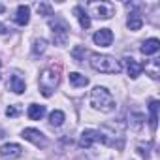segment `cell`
Listing matches in <instances>:
<instances>
[{
  "instance_id": "cell-15",
  "label": "cell",
  "mask_w": 160,
  "mask_h": 160,
  "mask_svg": "<svg viewBox=\"0 0 160 160\" xmlns=\"http://www.w3.org/2000/svg\"><path fill=\"white\" fill-rule=\"evenodd\" d=\"M128 28L130 30H139L141 28V25H143V19H141V13L139 12H132L130 15H128Z\"/></svg>"
},
{
  "instance_id": "cell-14",
  "label": "cell",
  "mask_w": 160,
  "mask_h": 160,
  "mask_svg": "<svg viewBox=\"0 0 160 160\" xmlns=\"http://www.w3.org/2000/svg\"><path fill=\"white\" fill-rule=\"evenodd\" d=\"M73 13H75L77 21H79V25H81V28H89L91 27V17H89V13L81 6H75L73 8Z\"/></svg>"
},
{
  "instance_id": "cell-23",
  "label": "cell",
  "mask_w": 160,
  "mask_h": 160,
  "mask_svg": "<svg viewBox=\"0 0 160 160\" xmlns=\"http://www.w3.org/2000/svg\"><path fill=\"white\" fill-rule=\"evenodd\" d=\"M19 111H21V109H19L17 106H10V108L6 109V115H8V117H17Z\"/></svg>"
},
{
  "instance_id": "cell-10",
  "label": "cell",
  "mask_w": 160,
  "mask_h": 160,
  "mask_svg": "<svg viewBox=\"0 0 160 160\" xmlns=\"http://www.w3.org/2000/svg\"><path fill=\"white\" fill-rule=\"evenodd\" d=\"M8 89L13 91L15 94H23L25 89H27V85H25V81H23L19 75H12V77H10V81H8Z\"/></svg>"
},
{
  "instance_id": "cell-3",
  "label": "cell",
  "mask_w": 160,
  "mask_h": 160,
  "mask_svg": "<svg viewBox=\"0 0 160 160\" xmlns=\"http://www.w3.org/2000/svg\"><path fill=\"white\" fill-rule=\"evenodd\" d=\"M58 73L60 68L58 66H49L40 73V91L43 96H51L55 87L58 85Z\"/></svg>"
},
{
  "instance_id": "cell-2",
  "label": "cell",
  "mask_w": 160,
  "mask_h": 160,
  "mask_svg": "<svg viewBox=\"0 0 160 160\" xmlns=\"http://www.w3.org/2000/svg\"><path fill=\"white\" fill-rule=\"evenodd\" d=\"M91 104H92V108H96L104 113H109L115 109V100L106 87H94L91 91Z\"/></svg>"
},
{
  "instance_id": "cell-18",
  "label": "cell",
  "mask_w": 160,
  "mask_h": 160,
  "mask_svg": "<svg viewBox=\"0 0 160 160\" xmlns=\"http://www.w3.org/2000/svg\"><path fill=\"white\" fill-rule=\"evenodd\" d=\"M68 77H70V83L73 87H85V85H89V79L85 75H81V73H77V72H72Z\"/></svg>"
},
{
  "instance_id": "cell-5",
  "label": "cell",
  "mask_w": 160,
  "mask_h": 160,
  "mask_svg": "<svg viewBox=\"0 0 160 160\" xmlns=\"http://www.w3.org/2000/svg\"><path fill=\"white\" fill-rule=\"evenodd\" d=\"M96 141L106 143V138H104V134H102V132H98V130H83L81 138H79V147L89 149V147H92Z\"/></svg>"
},
{
  "instance_id": "cell-8",
  "label": "cell",
  "mask_w": 160,
  "mask_h": 160,
  "mask_svg": "<svg viewBox=\"0 0 160 160\" xmlns=\"http://www.w3.org/2000/svg\"><path fill=\"white\" fill-rule=\"evenodd\" d=\"M92 40H94V43L100 45V47H109L111 42H113V32H111L109 28H100V30L92 36Z\"/></svg>"
},
{
  "instance_id": "cell-19",
  "label": "cell",
  "mask_w": 160,
  "mask_h": 160,
  "mask_svg": "<svg viewBox=\"0 0 160 160\" xmlns=\"http://www.w3.org/2000/svg\"><path fill=\"white\" fill-rule=\"evenodd\" d=\"M62 122H64V113H62L60 109L51 111V115H49V124H51V126H60Z\"/></svg>"
},
{
  "instance_id": "cell-21",
  "label": "cell",
  "mask_w": 160,
  "mask_h": 160,
  "mask_svg": "<svg viewBox=\"0 0 160 160\" xmlns=\"http://www.w3.org/2000/svg\"><path fill=\"white\" fill-rule=\"evenodd\" d=\"M145 70H149L151 77H154V79H156V77H158V58H154L151 66H145Z\"/></svg>"
},
{
  "instance_id": "cell-13",
  "label": "cell",
  "mask_w": 160,
  "mask_h": 160,
  "mask_svg": "<svg viewBox=\"0 0 160 160\" xmlns=\"http://www.w3.org/2000/svg\"><path fill=\"white\" fill-rule=\"evenodd\" d=\"M158 49H160V42H158L156 38L145 40V42L141 43V53H143V55H154Z\"/></svg>"
},
{
  "instance_id": "cell-20",
  "label": "cell",
  "mask_w": 160,
  "mask_h": 160,
  "mask_svg": "<svg viewBox=\"0 0 160 160\" xmlns=\"http://www.w3.org/2000/svg\"><path fill=\"white\" fill-rule=\"evenodd\" d=\"M45 47H47V42H45L43 38H40V40L34 42V45H32V53H34V55H42V53L45 51Z\"/></svg>"
},
{
  "instance_id": "cell-1",
  "label": "cell",
  "mask_w": 160,
  "mask_h": 160,
  "mask_svg": "<svg viewBox=\"0 0 160 160\" xmlns=\"http://www.w3.org/2000/svg\"><path fill=\"white\" fill-rule=\"evenodd\" d=\"M91 66H92L96 72H102V73H119V72L122 70L121 62H119L115 57L98 55V53H92V55H91Z\"/></svg>"
},
{
  "instance_id": "cell-6",
  "label": "cell",
  "mask_w": 160,
  "mask_h": 160,
  "mask_svg": "<svg viewBox=\"0 0 160 160\" xmlns=\"http://www.w3.org/2000/svg\"><path fill=\"white\" fill-rule=\"evenodd\" d=\"M23 138H25L27 141L34 143L36 147H45V145H47L45 136H43L40 130H36V128H25V130H23Z\"/></svg>"
},
{
  "instance_id": "cell-7",
  "label": "cell",
  "mask_w": 160,
  "mask_h": 160,
  "mask_svg": "<svg viewBox=\"0 0 160 160\" xmlns=\"http://www.w3.org/2000/svg\"><path fill=\"white\" fill-rule=\"evenodd\" d=\"M23 154V147L17 145V143H4L0 147V156L6 158V160H13V158H19Z\"/></svg>"
},
{
  "instance_id": "cell-11",
  "label": "cell",
  "mask_w": 160,
  "mask_h": 160,
  "mask_svg": "<svg viewBox=\"0 0 160 160\" xmlns=\"http://www.w3.org/2000/svg\"><path fill=\"white\" fill-rule=\"evenodd\" d=\"M124 64H126V70H128V75L132 77V79H136L139 73H141V70H143V66L141 64H138L132 57H124Z\"/></svg>"
},
{
  "instance_id": "cell-17",
  "label": "cell",
  "mask_w": 160,
  "mask_h": 160,
  "mask_svg": "<svg viewBox=\"0 0 160 160\" xmlns=\"http://www.w3.org/2000/svg\"><path fill=\"white\" fill-rule=\"evenodd\" d=\"M149 111H151L149 124H151V130L154 132V130H156V121H158V100H151V104H149Z\"/></svg>"
},
{
  "instance_id": "cell-25",
  "label": "cell",
  "mask_w": 160,
  "mask_h": 160,
  "mask_svg": "<svg viewBox=\"0 0 160 160\" xmlns=\"http://www.w3.org/2000/svg\"><path fill=\"white\" fill-rule=\"evenodd\" d=\"M6 12V8H4V4H0V13H4Z\"/></svg>"
},
{
  "instance_id": "cell-4",
  "label": "cell",
  "mask_w": 160,
  "mask_h": 160,
  "mask_svg": "<svg viewBox=\"0 0 160 160\" xmlns=\"http://www.w3.org/2000/svg\"><path fill=\"white\" fill-rule=\"evenodd\" d=\"M49 27L53 30V40L57 45H64L68 42V27L62 21H49Z\"/></svg>"
},
{
  "instance_id": "cell-24",
  "label": "cell",
  "mask_w": 160,
  "mask_h": 160,
  "mask_svg": "<svg viewBox=\"0 0 160 160\" xmlns=\"http://www.w3.org/2000/svg\"><path fill=\"white\" fill-rule=\"evenodd\" d=\"M6 30H8V28H6V27H4V25H2V23H0V34H4V32H6Z\"/></svg>"
},
{
  "instance_id": "cell-12",
  "label": "cell",
  "mask_w": 160,
  "mask_h": 160,
  "mask_svg": "<svg viewBox=\"0 0 160 160\" xmlns=\"http://www.w3.org/2000/svg\"><path fill=\"white\" fill-rule=\"evenodd\" d=\"M91 12H92V15L98 17V19H109V17H111V10H109L106 4H92V6H91Z\"/></svg>"
},
{
  "instance_id": "cell-22",
  "label": "cell",
  "mask_w": 160,
  "mask_h": 160,
  "mask_svg": "<svg viewBox=\"0 0 160 160\" xmlns=\"http://www.w3.org/2000/svg\"><path fill=\"white\" fill-rule=\"evenodd\" d=\"M38 12H40L42 15H51V13H53V12H51V6H49V4H45V2L38 4Z\"/></svg>"
},
{
  "instance_id": "cell-9",
  "label": "cell",
  "mask_w": 160,
  "mask_h": 160,
  "mask_svg": "<svg viewBox=\"0 0 160 160\" xmlns=\"http://www.w3.org/2000/svg\"><path fill=\"white\" fill-rule=\"evenodd\" d=\"M28 21H30V8L25 6V4H21L17 8V13H15V23L21 25V27H25V25H28Z\"/></svg>"
},
{
  "instance_id": "cell-16",
  "label": "cell",
  "mask_w": 160,
  "mask_h": 160,
  "mask_svg": "<svg viewBox=\"0 0 160 160\" xmlns=\"http://www.w3.org/2000/svg\"><path fill=\"white\" fill-rule=\"evenodd\" d=\"M28 117L32 119V121H40L43 115H45V106H40V104H32L30 108H28Z\"/></svg>"
}]
</instances>
